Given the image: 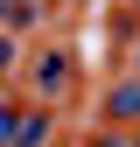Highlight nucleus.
Segmentation results:
<instances>
[{"instance_id":"nucleus-1","label":"nucleus","mask_w":140,"mask_h":147,"mask_svg":"<svg viewBox=\"0 0 140 147\" xmlns=\"http://www.w3.org/2000/svg\"><path fill=\"white\" fill-rule=\"evenodd\" d=\"M28 77L42 84V91H56V84L70 77V56H63V49H49V56H35V63H28Z\"/></svg>"},{"instance_id":"nucleus-2","label":"nucleus","mask_w":140,"mask_h":147,"mask_svg":"<svg viewBox=\"0 0 140 147\" xmlns=\"http://www.w3.org/2000/svg\"><path fill=\"white\" fill-rule=\"evenodd\" d=\"M133 112H140V77L112 84V98H105V119H133Z\"/></svg>"},{"instance_id":"nucleus-3","label":"nucleus","mask_w":140,"mask_h":147,"mask_svg":"<svg viewBox=\"0 0 140 147\" xmlns=\"http://www.w3.org/2000/svg\"><path fill=\"white\" fill-rule=\"evenodd\" d=\"M42 140H49V119L42 112H28L21 126H14V147H42Z\"/></svg>"},{"instance_id":"nucleus-4","label":"nucleus","mask_w":140,"mask_h":147,"mask_svg":"<svg viewBox=\"0 0 140 147\" xmlns=\"http://www.w3.org/2000/svg\"><path fill=\"white\" fill-rule=\"evenodd\" d=\"M133 147H140V133H133Z\"/></svg>"},{"instance_id":"nucleus-5","label":"nucleus","mask_w":140,"mask_h":147,"mask_svg":"<svg viewBox=\"0 0 140 147\" xmlns=\"http://www.w3.org/2000/svg\"><path fill=\"white\" fill-rule=\"evenodd\" d=\"M133 7H140V0H133Z\"/></svg>"}]
</instances>
